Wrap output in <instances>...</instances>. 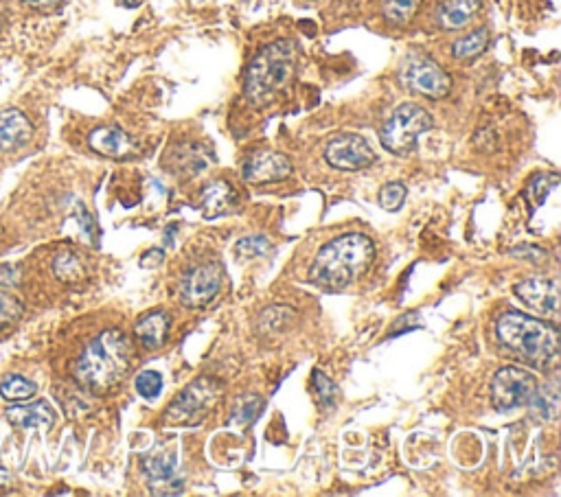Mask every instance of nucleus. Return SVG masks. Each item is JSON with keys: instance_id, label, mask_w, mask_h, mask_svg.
Returning a JSON list of instances; mask_svg holds the SVG:
<instances>
[{"instance_id": "obj_17", "label": "nucleus", "mask_w": 561, "mask_h": 497, "mask_svg": "<svg viewBox=\"0 0 561 497\" xmlns=\"http://www.w3.org/2000/svg\"><path fill=\"white\" fill-rule=\"evenodd\" d=\"M483 9V0H445L437 9V25L443 31H459Z\"/></svg>"}, {"instance_id": "obj_2", "label": "nucleus", "mask_w": 561, "mask_h": 497, "mask_svg": "<svg viewBox=\"0 0 561 497\" xmlns=\"http://www.w3.org/2000/svg\"><path fill=\"white\" fill-rule=\"evenodd\" d=\"M301 46L294 40H274L250 60L244 73V95L253 106H266L292 82L299 68Z\"/></svg>"}, {"instance_id": "obj_8", "label": "nucleus", "mask_w": 561, "mask_h": 497, "mask_svg": "<svg viewBox=\"0 0 561 497\" xmlns=\"http://www.w3.org/2000/svg\"><path fill=\"white\" fill-rule=\"evenodd\" d=\"M224 279V270L220 263H202L189 270L180 281V300L185 307L198 309L209 305L211 300L220 294Z\"/></svg>"}, {"instance_id": "obj_24", "label": "nucleus", "mask_w": 561, "mask_h": 497, "mask_svg": "<svg viewBox=\"0 0 561 497\" xmlns=\"http://www.w3.org/2000/svg\"><path fill=\"white\" fill-rule=\"evenodd\" d=\"M557 184H559L557 173H551V171L537 173V176L529 182V187H526V195H529L533 211H537V208L546 202L548 195L557 189Z\"/></svg>"}, {"instance_id": "obj_13", "label": "nucleus", "mask_w": 561, "mask_h": 497, "mask_svg": "<svg viewBox=\"0 0 561 497\" xmlns=\"http://www.w3.org/2000/svg\"><path fill=\"white\" fill-rule=\"evenodd\" d=\"M88 145L93 152L114 160L132 158L139 154V143H136L128 132H123L121 127L114 125L97 127V130L88 136Z\"/></svg>"}, {"instance_id": "obj_32", "label": "nucleus", "mask_w": 561, "mask_h": 497, "mask_svg": "<svg viewBox=\"0 0 561 497\" xmlns=\"http://www.w3.org/2000/svg\"><path fill=\"white\" fill-rule=\"evenodd\" d=\"M511 254H513V257H520L524 261H533V263H540L546 257L544 250L533 248V246H518V248L511 250Z\"/></svg>"}, {"instance_id": "obj_31", "label": "nucleus", "mask_w": 561, "mask_h": 497, "mask_svg": "<svg viewBox=\"0 0 561 497\" xmlns=\"http://www.w3.org/2000/svg\"><path fill=\"white\" fill-rule=\"evenodd\" d=\"M261 408H263V403H261L259 397H255V395L239 397L237 403H235L233 416H235L237 423H253L257 419V414L261 412Z\"/></svg>"}, {"instance_id": "obj_6", "label": "nucleus", "mask_w": 561, "mask_h": 497, "mask_svg": "<svg viewBox=\"0 0 561 497\" xmlns=\"http://www.w3.org/2000/svg\"><path fill=\"white\" fill-rule=\"evenodd\" d=\"M399 82L415 95L428 99H443L452 90V77L428 55H410L399 71Z\"/></svg>"}, {"instance_id": "obj_25", "label": "nucleus", "mask_w": 561, "mask_h": 497, "mask_svg": "<svg viewBox=\"0 0 561 497\" xmlns=\"http://www.w3.org/2000/svg\"><path fill=\"white\" fill-rule=\"evenodd\" d=\"M557 388L555 386H546L544 390L537 388L531 397V406L533 412L540 416V419H555L557 414Z\"/></svg>"}, {"instance_id": "obj_5", "label": "nucleus", "mask_w": 561, "mask_h": 497, "mask_svg": "<svg viewBox=\"0 0 561 497\" xmlns=\"http://www.w3.org/2000/svg\"><path fill=\"white\" fill-rule=\"evenodd\" d=\"M432 117L417 103H402L382 127V145L395 156H406L415 152L421 134L432 130Z\"/></svg>"}, {"instance_id": "obj_19", "label": "nucleus", "mask_w": 561, "mask_h": 497, "mask_svg": "<svg viewBox=\"0 0 561 497\" xmlns=\"http://www.w3.org/2000/svg\"><path fill=\"white\" fill-rule=\"evenodd\" d=\"M136 338L145 346V349H160L167 342V335H169V316L165 311H150V314H145L139 322H136L134 327Z\"/></svg>"}, {"instance_id": "obj_27", "label": "nucleus", "mask_w": 561, "mask_h": 497, "mask_svg": "<svg viewBox=\"0 0 561 497\" xmlns=\"http://www.w3.org/2000/svg\"><path fill=\"white\" fill-rule=\"evenodd\" d=\"M134 386L143 399L154 401L163 392V375L156 371H143L141 375H136Z\"/></svg>"}, {"instance_id": "obj_33", "label": "nucleus", "mask_w": 561, "mask_h": 497, "mask_svg": "<svg viewBox=\"0 0 561 497\" xmlns=\"http://www.w3.org/2000/svg\"><path fill=\"white\" fill-rule=\"evenodd\" d=\"M20 283L18 265H3L0 268V287H16Z\"/></svg>"}, {"instance_id": "obj_10", "label": "nucleus", "mask_w": 561, "mask_h": 497, "mask_svg": "<svg viewBox=\"0 0 561 497\" xmlns=\"http://www.w3.org/2000/svg\"><path fill=\"white\" fill-rule=\"evenodd\" d=\"M515 296L522 303L542 314L544 318L557 322L559 318V281L557 279H529L515 285Z\"/></svg>"}, {"instance_id": "obj_26", "label": "nucleus", "mask_w": 561, "mask_h": 497, "mask_svg": "<svg viewBox=\"0 0 561 497\" xmlns=\"http://www.w3.org/2000/svg\"><path fill=\"white\" fill-rule=\"evenodd\" d=\"M235 250L239 257H244V259H261L272 250V244L268 237L255 235V237H244L242 241H237Z\"/></svg>"}, {"instance_id": "obj_7", "label": "nucleus", "mask_w": 561, "mask_h": 497, "mask_svg": "<svg viewBox=\"0 0 561 497\" xmlns=\"http://www.w3.org/2000/svg\"><path fill=\"white\" fill-rule=\"evenodd\" d=\"M537 390V379L518 366H505L491 381V403L498 412L518 410L531 401Z\"/></svg>"}, {"instance_id": "obj_14", "label": "nucleus", "mask_w": 561, "mask_h": 497, "mask_svg": "<svg viewBox=\"0 0 561 497\" xmlns=\"http://www.w3.org/2000/svg\"><path fill=\"white\" fill-rule=\"evenodd\" d=\"M211 160H213V156L206 147H202L198 143H182V145H176L167 154L165 167L174 173V176L191 178V176H198V173H202L206 167H209Z\"/></svg>"}, {"instance_id": "obj_34", "label": "nucleus", "mask_w": 561, "mask_h": 497, "mask_svg": "<svg viewBox=\"0 0 561 497\" xmlns=\"http://www.w3.org/2000/svg\"><path fill=\"white\" fill-rule=\"evenodd\" d=\"M20 3H25L33 9H53L57 5H62L64 0H20Z\"/></svg>"}, {"instance_id": "obj_29", "label": "nucleus", "mask_w": 561, "mask_h": 497, "mask_svg": "<svg viewBox=\"0 0 561 497\" xmlns=\"http://www.w3.org/2000/svg\"><path fill=\"white\" fill-rule=\"evenodd\" d=\"M406 195H408L406 184L388 182V184H384V189L380 191V204H382V208H386V211H399V208H402V204H404V200H406Z\"/></svg>"}, {"instance_id": "obj_11", "label": "nucleus", "mask_w": 561, "mask_h": 497, "mask_svg": "<svg viewBox=\"0 0 561 497\" xmlns=\"http://www.w3.org/2000/svg\"><path fill=\"white\" fill-rule=\"evenodd\" d=\"M242 176L248 184L281 182L292 176V163L288 156L279 152H255L246 158Z\"/></svg>"}, {"instance_id": "obj_3", "label": "nucleus", "mask_w": 561, "mask_h": 497, "mask_svg": "<svg viewBox=\"0 0 561 497\" xmlns=\"http://www.w3.org/2000/svg\"><path fill=\"white\" fill-rule=\"evenodd\" d=\"M373 259V239L362 233H349L320 248L312 263V270H309V276L318 285L340 290V287H347L353 281H358L371 268Z\"/></svg>"}, {"instance_id": "obj_12", "label": "nucleus", "mask_w": 561, "mask_h": 497, "mask_svg": "<svg viewBox=\"0 0 561 497\" xmlns=\"http://www.w3.org/2000/svg\"><path fill=\"white\" fill-rule=\"evenodd\" d=\"M217 397V386L213 379H198L196 384L182 390V395L171 403L167 410V421H189L193 416L204 412Z\"/></svg>"}, {"instance_id": "obj_1", "label": "nucleus", "mask_w": 561, "mask_h": 497, "mask_svg": "<svg viewBox=\"0 0 561 497\" xmlns=\"http://www.w3.org/2000/svg\"><path fill=\"white\" fill-rule=\"evenodd\" d=\"M132 342L119 329H108L90 342L73 368L75 379L90 392H106L130 373Z\"/></svg>"}, {"instance_id": "obj_4", "label": "nucleus", "mask_w": 561, "mask_h": 497, "mask_svg": "<svg viewBox=\"0 0 561 497\" xmlns=\"http://www.w3.org/2000/svg\"><path fill=\"white\" fill-rule=\"evenodd\" d=\"M498 338L522 362L535 368L551 366L559 357V329L551 322L507 311L498 320Z\"/></svg>"}, {"instance_id": "obj_18", "label": "nucleus", "mask_w": 561, "mask_h": 497, "mask_svg": "<svg viewBox=\"0 0 561 497\" xmlns=\"http://www.w3.org/2000/svg\"><path fill=\"white\" fill-rule=\"evenodd\" d=\"M7 419L18 427H25V430H49L55 421V410L44 401L27 403V406L9 408Z\"/></svg>"}, {"instance_id": "obj_36", "label": "nucleus", "mask_w": 561, "mask_h": 497, "mask_svg": "<svg viewBox=\"0 0 561 497\" xmlns=\"http://www.w3.org/2000/svg\"><path fill=\"white\" fill-rule=\"evenodd\" d=\"M307 3H316V0H307Z\"/></svg>"}, {"instance_id": "obj_9", "label": "nucleus", "mask_w": 561, "mask_h": 497, "mask_svg": "<svg viewBox=\"0 0 561 497\" xmlns=\"http://www.w3.org/2000/svg\"><path fill=\"white\" fill-rule=\"evenodd\" d=\"M325 158L334 169L360 171L375 163V152L366 138L358 134H340L327 143Z\"/></svg>"}, {"instance_id": "obj_23", "label": "nucleus", "mask_w": 561, "mask_h": 497, "mask_svg": "<svg viewBox=\"0 0 561 497\" xmlns=\"http://www.w3.org/2000/svg\"><path fill=\"white\" fill-rule=\"evenodd\" d=\"M36 390L38 388L31 379L22 375H9L3 379V384H0V397L9 403H22L36 395Z\"/></svg>"}, {"instance_id": "obj_15", "label": "nucleus", "mask_w": 561, "mask_h": 497, "mask_svg": "<svg viewBox=\"0 0 561 497\" xmlns=\"http://www.w3.org/2000/svg\"><path fill=\"white\" fill-rule=\"evenodd\" d=\"M237 204H239L237 191L233 189V184L226 180H215L211 184H206L200 198V206L206 219H215L233 213Z\"/></svg>"}, {"instance_id": "obj_21", "label": "nucleus", "mask_w": 561, "mask_h": 497, "mask_svg": "<svg viewBox=\"0 0 561 497\" xmlns=\"http://www.w3.org/2000/svg\"><path fill=\"white\" fill-rule=\"evenodd\" d=\"M487 44H489V29L480 27L472 33H467V36H463L461 40H456L452 44V55L456 57V60L469 62V60H474V57H478L480 53H485Z\"/></svg>"}, {"instance_id": "obj_30", "label": "nucleus", "mask_w": 561, "mask_h": 497, "mask_svg": "<svg viewBox=\"0 0 561 497\" xmlns=\"http://www.w3.org/2000/svg\"><path fill=\"white\" fill-rule=\"evenodd\" d=\"M22 316V305L14 296L0 292V331L16 325Z\"/></svg>"}, {"instance_id": "obj_28", "label": "nucleus", "mask_w": 561, "mask_h": 497, "mask_svg": "<svg viewBox=\"0 0 561 497\" xmlns=\"http://www.w3.org/2000/svg\"><path fill=\"white\" fill-rule=\"evenodd\" d=\"M314 379V388H316V395L318 401L323 408H334L336 406V397H338V388L334 381H331L323 371H314L312 375Z\"/></svg>"}, {"instance_id": "obj_22", "label": "nucleus", "mask_w": 561, "mask_h": 497, "mask_svg": "<svg viewBox=\"0 0 561 497\" xmlns=\"http://www.w3.org/2000/svg\"><path fill=\"white\" fill-rule=\"evenodd\" d=\"M423 0H384L382 16L393 27H404L415 18Z\"/></svg>"}, {"instance_id": "obj_20", "label": "nucleus", "mask_w": 561, "mask_h": 497, "mask_svg": "<svg viewBox=\"0 0 561 497\" xmlns=\"http://www.w3.org/2000/svg\"><path fill=\"white\" fill-rule=\"evenodd\" d=\"M53 274L62 283H79L86 279L88 270H86L84 259L79 257V254L66 250V252L57 254V257L53 259Z\"/></svg>"}, {"instance_id": "obj_16", "label": "nucleus", "mask_w": 561, "mask_h": 497, "mask_svg": "<svg viewBox=\"0 0 561 497\" xmlns=\"http://www.w3.org/2000/svg\"><path fill=\"white\" fill-rule=\"evenodd\" d=\"M33 134L31 121L25 112L9 108L0 112V152H11L29 143Z\"/></svg>"}, {"instance_id": "obj_35", "label": "nucleus", "mask_w": 561, "mask_h": 497, "mask_svg": "<svg viewBox=\"0 0 561 497\" xmlns=\"http://www.w3.org/2000/svg\"><path fill=\"white\" fill-rule=\"evenodd\" d=\"M119 5H123V7H130V9H134V7H139V5H141V0H119Z\"/></svg>"}]
</instances>
